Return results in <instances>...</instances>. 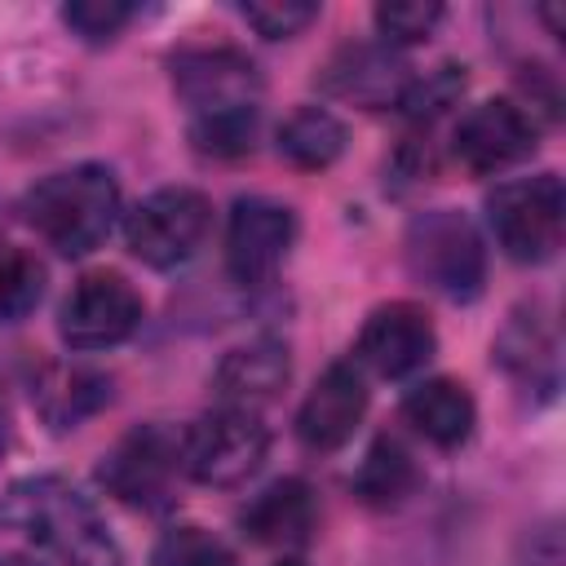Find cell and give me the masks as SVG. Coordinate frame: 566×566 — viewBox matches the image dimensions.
Returning <instances> with one entry per match:
<instances>
[{"label":"cell","instance_id":"cell-1","mask_svg":"<svg viewBox=\"0 0 566 566\" xmlns=\"http://www.w3.org/2000/svg\"><path fill=\"white\" fill-rule=\"evenodd\" d=\"M0 526L49 544L66 566H124L102 513L62 478H27L0 495Z\"/></svg>","mask_w":566,"mask_h":566},{"label":"cell","instance_id":"cell-2","mask_svg":"<svg viewBox=\"0 0 566 566\" xmlns=\"http://www.w3.org/2000/svg\"><path fill=\"white\" fill-rule=\"evenodd\" d=\"M22 217L53 252L84 256L111 234L119 217V186L111 168L75 164V168L40 177L22 199Z\"/></svg>","mask_w":566,"mask_h":566},{"label":"cell","instance_id":"cell-3","mask_svg":"<svg viewBox=\"0 0 566 566\" xmlns=\"http://www.w3.org/2000/svg\"><path fill=\"white\" fill-rule=\"evenodd\" d=\"M402 252H407V270L447 301H473L486 283V248L473 221L455 208L416 212Z\"/></svg>","mask_w":566,"mask_h":566},{"label":"cell","instance_id":"cell-4","mask_svg":"<svg viewBox=\"0 0 566 566\" xmlns=\"http://www.w3.org/2000/svg\"><path fill=\"white\" fill-rule=\"evenodd\" d=\"M486 221L504 248V256L539 265L562 248V221H566V195L557 172L504 181L486 195Z\"/></svg>","mask_w":566,"mask_h":566},{"label":"cell","instance_id":"cell-5","mask_svg":"<svg viewBox=\"0 0 566 566\" xmlns=\"http://www.w3.org/2000/svg\"><path fill=\"white\" fill-rule=\"evenodd\" d=\"M270 455V429L248 407H221L181 433V469L203 486H243Z\"/></svg>","mask_w":566,"mask_h":566},{"label":"cell","instance_id":"cell-6","mask_svg":"<svg viewBox=\"0 0 566 566\" xmlns=\"http://www.w3.org/2000/svg\"><path fill=\"white\" fill-rule=\"evenodd\" d=\"M172 88L186 102L190 119H221V115H256L261 106V71L239 49H177L168 57Z\"/></svg>","mask_w":566,"mask_h":566},{"label":"cell","instance_id":"cell-7","mask_svg":"<svg viewBox=\"0 0 566 566\" xmlns=\"http://www.w3.org/2000/svg\"><path fill=\"white\" fill-rule=\"evenodd\" d=\"M212 226V203L208 195L190 190V186H164L155 195H146L128 221H124V239L128 252L150 265V270H172L181 261H190L203 243Z\"/></svg>","mask_w":566,"mask_h":566},{"label":"cell","instance_id":"cell-8","mask_svg":"<svg viewBox=\"0 0 566 566\" xmlns=\"http://www.w3.org/2000/svg\"><path fill=\"white\" fill-rule=\"evenodd\" d=\"M181 469V433L164 424H137L97 464L102 486L133 509H168Z\"/></svg>","mask_w":566,"mask_h":566},{"label":"cell","instance_id":"cell-9","mask_svg":"<svg viewBox=\"0 0 566 566\" xmlns=\"http://www.w3.org/2000/svg\"><path fill=\"white\" fill-rule=\"evenodd\" d=\"M142 292L119 270H93L66 292L57 310V336L80 354L111 349L142 327Z\"/></svg>","mask_w":566,"mask_h":566},{"label":"cell","instance_id":"cell-10","mask_svg":"<svg viewBox=\"0 0 566 566\" xmlns=\"http://www.w3.org/2000/svg\"><path fill=\"white\" fill-rule=\"evenodd\" d=\"M296 243V212L265 195H248L230 208L226 226V270L234 283L256 287L279 274Z\"/></svg>","mask_w":566,"mask_h":566},{"label":"cell","instance_id":"cell-11","mask_svg":"<svg viewBox=\"0 0 566 566\" xmlns=\"http://www.w3.org/2000/svg\"><path fill=\"white\" fill-rule=\"evenodd\" d=\"M535 146H539L535 119H531L517 102H509V97H486V102H478V106L455 124V137H451L455 159H460L473 177L504 172V168L531 159Z\"/></svg>","mask_w":566,"mask_h":566},{"label":"cell","instance_id":"cell-12","mask_svg":"<svg viewBox=\"0 0 566 566\" xmlns=\"http://www.w3.org/2000/svg\"><path fill=\"white\" fill-rule=\"evenodd\" d=\"M433 349H438V332L429 314L411 301H389L367 314L354 340V363L385 380H398V376L420 371L433 358Z\"/></svg>","mask_w":566,"mask_h":566},{"label":"cell","instance_id":"cell-13","mask_svg":"<svg viewBox=\"0 0 566 566\" xmlns=\"http://www.w3.org/2000/svg\"><path fill=\"white\" fill-rule=\"evenodd\" d=\"M407 84H411V66L389 44H345L318 71V88L323 93L345 97V102L367 106V111L398 106Z\"/></svg>","mask_w":566,"mask_h":566},{"label":"cell","instance_id":"cell-14","mask_svg":"<svg viewBox=\"0 0 566 566\" xmlns=\"http://www.w3.org/2000/svg\"><path fill=\"white\" fill-rule=\"evenodd\" d=\"M367 411V385L358 363H332L296 411V438L310 451H336L354 438Z\"/></svg>","mask_w":566,"mask_h":566},{"label":"cell","instance_id":"cell-15","mask_svg":"<svg viewBox=\"0 0 566 566\" xmlns=\"http://www.w3.org/2000/svg\"><path fill=\"white\" fill-rule=\"evenodd\" d=\"M106 402H111V376L106 371H93L84 363H49L31 380V407L57 433L84 424Z\"/></svg>","mask_w":566,"mask_h":566},{"label":"cell","instance_id":"cell-16","mask_svg":"<svg viewBox=\"0 0 566 566\" xmlns=\"http://www.w3.org/2000/svg\"><path fill=\"white\" fill-rule=\"evenodd\" d=\"M243 535L270 548H301L314 526H318V500L310 491V482L301 478H279L270 482L239 517Z\"/></svg>","mask_w":566,"mask_h":566},{"label":"cell","instance_id":"cell-17","mask_svg":"<svg viewBox=\"0 0 566 566\" xmlns=\"http://www.w3.org/2000/svg\"><path fill=\"white\" fill-rule=\"evenodd\" d=\"M292 376V363H287V349L279 340H252V345H239L230 349L217 371H212V389L226 407H248L256 411L261 402L279 398V389L287 385Z\"/></svg>","mask_w":566,"mask_h":566},{"label":"cell","instance_id":"cell-18","mask_svg":"<svg viewBox=\"0 0 566 566\" xmlns=\"http://www.w3.org/2000/svg\"><path fill=\"white\" fill-rule=\"evenodd\" d=\"M402 420L433 447L442 451H455L469 442L473 424H478V407H473V394L460 385V380H447V376H433L424 385H416L402 402Z\"/></svg>","mask_w":566,"mask_h":566},{"label":"cell","instance_id":"cell-19","mask_svg":"<svg viewBox=\"0 0 566 566\" xmlns=\"http://www.w3.org/2000/svg\"><path fill=\"white\" fill-rule=\"evenodd\" d=\"M495 363L539 389L557 385V332L539 305H517L495 336Z\"/></svg>","mask_w":566,"mask_h":566},{"label":"cell","instance_id":"cell-20","mask_svg":"<svg viewBox=\"0 0 566 566\" xmlns=\"http://www.w3.org/2000/svg\"><path fill=\"white\" fill-rule=\"evenodd\" d=\"M416 486H420V469H416L411 451L398 438L380 433L354 473V495L367 509H398Z\"/></svg>","mask_w":566,"mask_h":566},{"label":"cell","instance_id":"cell-21","mask_svg":"<svg viewBox=\"0 0 566 566\" xmlns=\"http://www.w3.org/2000/svg\"><path fill=\"white\" fill-rule=\"evenodd\" d=\"M340 150H345V124L327 106H296L279 124V155L292 168L318 172V168L336 164Z\"/></svg>","mask_w":566,"mask_h":566},{"label":"cell","instance_id":"cell-22","mask_svg":"<svg viewBox=\"0 0 566 566\" xmlns=\"http://www.w3.org/2000/svg\"><path fill=\"white\" fill-rule=\"evenodd\" d=\"M44 296V265L22 248H0V323L27 318Z\"/></svg>","mask_w":566,"mask_h":566},{"label":"cell","instance_id":"cell-23","mask_svg":"<svg viewBox=\"0 0 566 566\" xmlns=\"http://www.w3.org/2000/svg\"><path fill=\"white\" fill-rule=\"evenodd\" d=\"M460 93H464V66L442 62L438 71L411 75L407 93L398 97V111H402L407 119H433V115H442L447 106H455Z\"/></svg>","mask_w":566,"mask_h":566},{"label":"cell","instance_id":"cell-24","mask_svg":"<svg viewBox=\"0 0 566 566\" xmlns=\"http://www.w3.org/2000/svg\"><path fill=\"white\" fill-rule=\"evenodd\" d=\"M150 566H234L230 548L203 526H172L159 535Z\"/></svg>","mask_w":566,"mask_h":566},{"label":"cell","instance_id":"cell-25","mask_svg":"<svg viewBox=\"0 0 566 566\" xmlns=\"http://www.w3.org/2000/svg\"><path fill=\"white\" fill-rule=\"evenodd\" d=\"M190 142L199 155L239 159L256 142V115H221V119H190Z\"/></svg>","mask_w":566,"mask_h":566},{"label":"cell","instance_id":"cell-26","mask_svg":"<svg viewBox=\"0 0 566 566\" xmlns=\"http://www.w3.org/2000/svg\"><path fill=\"white\" fill-rule=\"evenodd\" d=\"M376 31L385 35V44H411V40H424L438 18H442V4L438 0H389V4H376Z\"/></svg>","mask_w":566,"mask_h":566},{"label":"cell","instance_id":"cell-27","mask_svg":"<svg viewBox=\"0 0 566 566\" xmlns=\"http://www.w3.org/2000/svg\"><path fill=\"white\" fill-rule=\"evenodd\" d=\"M133 18V4L124 0H75L62 9V22L84 40V44H106L115 40Z\"/></svg>","mask_w":566,"mask_h":566},{"label":"cell","instance_id":"cell-28","mask_svg":"<svg viewBox=\"0 0 566 566\" xmlns=\"http://www.w3.org/2000/svg\"><path fill=\"white\" fill-rule=\"evenodd\" d=\"M239 13H243V22L256 35H265V40H292L296 31H305L318 18V4H305V0H252Z\"/></svg>","mask_w":566,"mask_h":566},{"label":"cell","instance_id":"cell-29","mask_svg":"<svg viewBox=\"0 0 566 566\" xmlns=\"http://www.w3.org/2000/svg\"><path fill=\"white\" fill-rule=\"evenodd\" d=\"M9 447H13V416H9V407L0 402V460L9 455Z\"/></svg>","mask_w":566,"mask_h":566},{"label":"cell","instance_id":"cell-30","mask_svg":"<svg viewBox=\"0 0 566 566\" xmlns=\"http://www.w3.org/2000/svg\"><path fill=\"white\" fill-rule=\"evenodd\" d=\"M0 566H40L35 557H22V553H9V557H0Z\"/></svg>","mask_w":566,"mask_h":566},{"label":"cell","instance_id":"cell-31","mask_svg":"<svg viewBox=\"0 0 566 566\" xmlns=\"http://www.w3.org/2000/svg\"><path fill=\"white\" fill-rule=\"evenodd\" d=\"M279 566H301V562H279Z\"/></svg>","mask_w":566,"mask_h":566}]
</instances>
